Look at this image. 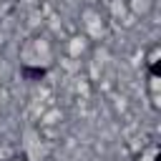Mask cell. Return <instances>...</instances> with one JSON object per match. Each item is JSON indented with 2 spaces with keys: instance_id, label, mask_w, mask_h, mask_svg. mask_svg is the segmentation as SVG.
Masks as SVG:
<instances>
[{
  "instance_id": "obj_1",
  "label": "cell",
  "mask_w": 161,
  "mask_h": 161,
  "mask_svg": "<svg viewBox=\"0 0 161 161\" xmlns=\"http://www.w3.org/2000/svg\"><path fill=\"white\" fill-rule=\"evenodd\" d=\"M45 73H48V68H45V65H28V63H23V65H20V75H23L25 80H40Z\"/></svg>"
},
{
  "instance_id": "obj_2",
  "label": "cell",
  "mask_w": 161,
  "mask_h": 161,
  "mask_svg": "<svg viewBox=\"0 0 161 161\" xmlns=\"http://www.w3.org/2000/svg\"><path fill=\"white\" fill-rule=\"evenodd\" d=\"M151 75H161V63H151Z\"/></svg>"
}]
</instances>
